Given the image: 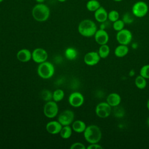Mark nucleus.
Masks as SVG:
<instances>
[{
  "instance_id": "nucleus-1",
  "label": "nucleus",
  "mask_w": 149,
  "mask_h": 149,
  "mask_svg": "<svg viewBox=\"0 0 149 149\" xmlns=\"http://www.w3.org/2000/svg\"><path fill=\"white\" fill-rule=\"evenodd\" d=\"M33 17L37 22H43L47 20L50 16L49 8L44 3H37L31 10Z\"/></svg>"
},
{
  "instance_id": "nucleus-2",
  "label": "nucleus",
  "mask_w": 149,
  "mask_h": 149,
  "mask_svg": "<svg viewBox=\"0 0 149 149\" xmlns=\"http://www.w3.org/2000/svg\"><path fill=\"white\" fill-rule=\"evenodd\" d=\"M97 30V27L94 21L90 19H84L78 25V31L83 36L91 37L94 36Z\"/></svg>"
},
{
  "instance_id": "nucleus-3",
  "label": "nucleus",
  "mask_w": 149,
  "mask_h": 149,
  "mask_svg": "<svg viewBox=\"0 0 149 149\" xmlns=\"http://www.w3.org/2000/svg\"><path fill=\"white\" fill-rule=\"evenodd\" d=\"M83 133L85 140L90 144L98 143L102 137V132L100 128L95 125L87 126Z\"/></svg>"
},
{
  "instance_id": "nucleus-4",
  "label": "nucleus",
  "mask_w": 149,
  "mask_h": 149,
  "mask_svg": "<svg viewBox=\"0 0 149 149\" xmlns=\"http://www.w3.org/2000/svg\"><path fill=\"white\" fill-rule=\"evenodd\" d=\"M54 65L49 62L45 61L40 63L37 68V73L40 77L44 79L51 78L54 74Z\"/></svg>"
},
{
  "instance_id": "nucleus-5",
  "label": "nucleus",
  "mask_w": 149,
  "mask_h": 149,
  "mask_svg": "<svg viewBox=\"0 0 149 149\" xmlns=\"http://www.w3.org/2000/svg\"><path fill=\"white\" fill-rule=\"evenodd\" d=\"M148 6L146 2L139 1L135 2L132 8V13L136 17H143L148 12Z\"/></svg>"
},
{
  "instance_id": "nucleus-6",
  "label": "nucleus",
  "mask_w": 149,
  "mask_h": 149,
  "mask_svg": "<svg viewBox=\"0 0 149 149\" xmlns=\"http://www.w3.org/2000/svg\"><path fill=\"white\" fill-rule=\"evenodd\" d=\"M133 36L132 32L126 29H123L119 31H117L116 39L119 44L127 45L132 40Z\"/></svg>"
},
{
  "instance_id": "nucleus-7",
  "label": "nucleus",
  "mask_w": 149,
  "mask_h": 149,
  "mask_svg": "<svg viewBox=\"0 0 149 149\" xmlns=\"http://www.w3.org/2000/svg\"><path fill=\"white\" fill-rule=\"evenodd\" d=\"M112 107L106 102L98 104L95 107V113L100 118H107L111 113Z\"/></svg>"
},
{
  "instance_id": "nucleus-8",
  "label": "nucleus",
  "mask_w": 149,
  "mask_h": 149,
  "mask_svg": "<svg viewBox=\"0 0 149 149\" xmlns=\"http://www.w3.org/2000/svg\"><path fill=\"white\" fill-rule=\"evenodd\" d=\"M44 113L48 118L55 117L58 112V106L56 102L49 101H47L44 106Z\"/></svg>"
},
{
  "instance_id": "nucleus-9",
  "label": "nucleus",
  "mask_w": 149,
  "mask_h": 149,
  "mask_svg": "<svg viewBox=\"0 0 149 149\" xmlns=\"http://www.w3.org/2000/svg\"><path fill=\"white\" fill-rule=\"evenodd\" d=\"M74 114L71 110L67 109L61 112L58 118V122L62 126L70 125L73 121Z\"/></svg>"
},
{
  "instance_id": "nucleus-10",
  "label": "nucleus",
  "mask_w": 149,
  "mask_h": 149,
  "mask_svg": "<svg viewBox=\"0 0 149 149\" xmlns=\"http://www.w3.org/2000/svg\"><path fill=\"white\" fill-rule=\"evenodd\" d=\"M31 54L33 60L38 63H41L46 61L48 58V54L47 51L44 49L41 48L35 49Z\"/></svg>"
},
{
  "instance_id": "nucleus-11",
  "label": "nucleus",
  "mask_w": 149,
  "mask_h": 149,
  "mask_svg": "<svg viewBox=\"0 0 149 149\" xmlns=\"http://www.w3.org/2000/svg\"><path fill=\"white\" fill-rule=\"evenodd\" d=\"M84 98L81 93L79 92H74L70 94L69 97V102L73 107H80L84 103Z\"/></svg>"
},
{
  "instance_id": "nucleus-12",
  "label": "nucleus",
  "mask_w": 149,
  "mask_h": 149,
  "mask_svg": "<svg viewBox=\"0 0 149 149\" xmlns=\"http://www.w3.org/2000/svg\"><path fill=\"white\" fill-rule=\"evenodd\" d=\"M100 56L98 52L91 51L87 52L84 56V63L88 66H94L100 61Z\"/></svg>"
},
{
  "instance_id": "nucleus-13",
  "label": "nucleus",
  "mask_w": 149,
  "mask_h": 149,
  "mask_svg": "<svg viewBox=\"0 0 149 149\" xmlns=\"http://www.w3.org/2000/svg\"><path fill=\"white\" fill-rule=\"evenodd\" d=\"M94 36L95 42L100 45L107 44L109 38L107 31L105 30L101 29L97 30Z\"/></svg>"
},
{
  "instance_id": "nucleus-14",
  "label": "nucleus",
  "mask_w": 149,
  "mask_h": 149,
  "mask_svg": "<svg viewBox=\"0 0 149 149\" xmlns=\"http://www.w3.org/2000/svg\"><path fill=\"white\" fill-rule=\"evenodd\" d=\"M62 125L58 121L54 120L48 122L46 125V130L47 131L52 134H56L60 133Z\"/></svg>"
},
{
  "instance_id": "nucleus-15",
  "label": "nucleus",
  "mask_w": 149,
  "mask_h": 149,
  "mask_svg": "<svg viewBox=\"0 0 149 149\" xmlns=\"http://www.w3.org/2000/svg\"><path fill=\"white\" fill-rule=\"evenodd\" d=\"M108 13L105 8L101 6L94 12V18L96 21L100 23L105 22L108 20Z\"/></svg>"
},
{
  "instance_id": "nucleus-16",
  "label": "nucleus",
  "mask_w": 149,
  "mask_h": 149,
  "mask_svg": "<svg viewBox=\"0 0 149 149\" xmlns=\"http://www.w3.org/2000/svg\"><path fill=\"white\" fill-rule=\"evenodd\" d=\"M121 97L116 93H112L108 95L106 101L112 107L119 105L121 102Z\"/></svg>"
},
{
  "instance_id": "nucleus-17",
  "label": "nucleus",
  "mask_w": 149,
  "mask_h": 149,
  "mask_svg": "<svg viewBox=\"0 0 149 149\" xmlns=\"http://www.w3.org/2000/svg\"><path fill=\"white\" fill-rule=\"evenodd\" d=\"M16 57L19 61L22 62H27L32 58V54L27 49H22L17 52Z\"/></svg>"
},
{
  "instance_id": "nucleus-18",
  "label": "nucleus",
  "mask_w": 149,
  "mask_h": 149,
  "mask_svg": "<svg viewBox=\"0 0 149 149\" xmlns=\"http://www.w3.org/2000/svg\"><path fill=\"white\" fill-rule=\"evenodd\" d=\"M129 51V49L127 45L119 44L115 48L114 50V54L118 58H123L127 55Z\"/></svg>"
},
{
  "instance_id": "nucleus-19",
  "label": "nucleus",
  "mask_w": 149,
  "mask_h": 149,
  "mask_svg": "<svg viewBox=\"0 0 149 149\" xmlns=\"http://www.w3.org/2000/svg\"><path fill=\"white\" fill-rule=\"evenodd\" d=\"M86 123L80 120H77L72 123V129L77 133H83L86 128Z\"/></svg>"
},
{
  "instance_id": "nucleus-20",
  "label": "nucleus",
  "mask_w": 149,
  "mask_h": 149,
  "mask_svg": "<svg viewBox=\"0 0 149 149\" xmlns=\"http://www.w3.org/2000/svg\"><path fill=\"white\" fill-rule=\"evenodd\" d=\"M101 6V4L98 0H89L87 2L86 7L90 12H95Z\"/></svg>"
},
{
  "instance_id": "nucleus-21",
  "label": "nucleus",
  "mask_w": 149,
  "mask_h": 149,
  "mask_svg": "<svg viewBox=\"0 0 149 149\" xmlns=\"http://www.w3.org/2000/svg\"><path fill=\"white\" fill-rule=\"evenodd\" d=\"M98 53L100 56L101 58L105 59L107 58L110 53V48L109 47L107 44H104V45H101L98 51Z\"/></svg>"
},
{
  "instance_id": "nucleus-22",
  "label": "nucleus",
  "mask_w": 149,
  "mask_h": 149,
  "mask_svg": "<svg viewBox=\"0 0 149 149\" xmlns=\"http://www.w3.org/2000/svg\"><path fill=\"white\" fill-rule=\"evenodd\" d=\"M134 84L137 88L140 90H143L147 86L146 79H145L144 77L139 74L135 78Z\"/></svg>"
},
{
  "instance_id": "nucleus-23",
  "label": "nucleus",
  "mask_w": 149,
  "mask_h": 149,
  "mask_svg": "<svg viewBox=\"0 0 149 149\" xmlns=\"http://www.w3.org/2000/svg\"><path fill=\"white\" fill-rule=\"evenodd\" d=\"M59 133L62 138L65 139H69L71 136L72 133V128L69 126V125L63 126Z\"/></svg>"
},
{
  "instance_id": "nucleus-24",
  "label": "nucleus",
  "mask_w": 149,
  "mask_h": 149,
  "mask_svg": "<svg viewBox=\"0 0 149 149\" xmlns=\"http://www.w3.org/2000/svg\"><path fill=\"white\" fill-rule=\"evenodd\" d=\"M65 55L66 58L69 60H74L76 58L77 56V51L72 47L68 48L65 52Z\"/></svg>"
},
{
  "instance_id": "nucleus-25",
  "label": "nucleus",
  "mask_w": 149,
  "mask_h": 149,
  "mask_svg": "<svg viewBox=\"0 0 149 149\" xmlns=\"http://www.w3.org/2000/svg\"><path fill=\"white\" fill-rule=\"evenodd\" d=\"M65 95L64 91L61 89L55 90L52 94V99L55 102H59L61 101Z\"/></svg>"
},
{
  "instance_id": "nucleus-26",
  "label": "nucleus",
  "mask_w": 149,
  "mask_h": 149,
  "mask_svg": "<svg viewBox=\"0 0 149 149\" xmlns=\"http://www.w3.org/2000/svg\"><path fill=\"white\" fill-rule=\"evenodd\" d=\"M52 93H51L49 90H43L41 93H40V97L42 100L45 101H51L52 99Z\"/></svg>"
},
{
  "instance_id": "nucleus-27",
  "label": "nucleus",
  "mask_w": 149,
  "mask_h": 149,
  "mask_svg": "<svg viewBox=\"0 0 149 149\" xmlns=\"http://www.w3.org/2000/svg\"><path fill=\"white\" fill-rule=\"evenodd\" d=\"M125 25V23L122 20V19H119L118 20L113 22L112 27H113V30H115L116 31H119L124 29Z\"/></svg>"
},
{
  "instance_id": "nucleus-28",
  "label": "nucleus",
  "mask_w": 149,
  "mask_h": 149,
  "mask_svg": "<svg viewBox=\"0 0 149 149\" xmlns=\"http://www.w3.org/2000/svg\"><path fill=\"white\" fill-rule=\"evenodd\" d=\"M119 19V13L116 10H112L108 13V19L111 22H114Z\"/></svg>"
},
{
  "instance_id": "nucleus-29",
  "label": "nucleus",
  "mask_w": 149,
  "mask_h": 149,
  "mask_svg": "<svg viewBox=\"0 0 149 149\" xmlns=\"http://www.w3.org/2000/svg\"><path fill=\"white\" fill-rule=\"evenodd\" d=\"M134 15L133 13H130L129 12L125 13L122 17V20L124 22L125 24H131L134 21Z\"/></svg>"
},
{
  "instance_id": "nucleus-30",
  "label": "nucleus",
  "mask_w": 149,
  "mask_h": 149,
  "mask_svg": "<svg viewBox=\"0 0 149 149\" xmlns=\"http://www.w3.org/2000/svg\"><path fill=\"white\" fill-rule=\"evenodd\" d=\"M140 74L146 79H149V64L143 65L140 69Z\"/></svg>"
},
{
  "instance_id": "nucleus-31",
  "label": "nucleus",
  "mask_w": 149,
  "mask_h": 149,
  "mask_svg": "<svg viewBox=\"0 0 149 149\" xmlns=\"http://www.w3.org/2000/svg\"><path fill=\"white\" fill-rule=\"evenodd\" d=\"M113 115L115 117L122 118L125 115V111L123 108H122V107H119V105H118L114 107Z\"/></svg>"
},
{
  "instance_id": "nucleus-32",
  "label": "nucleus",
  "mask_w": 149,
  "mask_h": 149,
  "mask_svg": "<svg viewBox=\"0 0 149 149\" xmlns=\"http://www.w3.org/2000/svg\"><path fill=\"white\" fill-rule=\"evenodd\" d=\"M70 149H85L86 147L83 143L77 142L72 144L70 146Z\"/></svg>"
},
{
  "instance_id": "nucleus-33",
  "label": "nucleus",
  "mask_w": 149,
  "mask_h": 149,
  "mask_svg": "<svg viewBox=\"0 0 149 149\" xmlns=\"http://www.w3.org/2000/svg\"><path fill=\"white\" fill-rule=\"evenodd\" d=\"M87 149H102V147L100 145L98 144V143H93L90 144L87 147Z\"/></svg>"
},
{
  "instance_id": "nucleus-34",
  "label": "nucleus",
  "mask_w": 149,
  "mask_h": 149,
  "mask_svg": "<svg viewBox=\"0 0 149 149\" xmlns=\"http://www.w3.org/2000/svg\"><path fill=\"white\" fill-rule=\"evenodd\" d=\"M37 3H43L45 0H35Z\"/></svg>"
},
{
  "instance_id": "nucleus-35",
  "label": "nucleus",
  "mask_w": 149,
  "mask_h": 149,
  "mask_svg": "<svg viewBox=\"0 0 149 149\" xmlns=\"http://www.w3.org/2000/svg\"><path fill=\"white\" fill-rule=\"evenodd\" d=\"M147 108L149 111V99L147 100Z\"/></svg>"
},
{
  "instance_id": "nucleus-36",
  "label": "nucleus",
  "mask_w": 149,
  "mask_h": 149,
  "mask_svg": "<svg viewBox=\"0 0 149 149\" xmlns=\"http://www.w3.org/2000/svg\"><path fill=\"white\" fill-rule=\"evenodd\" d=\"M147 125L149 126V116L148 117V118L147 119Z\"/></svg>"
},
{
  "instance_id": "nucleus-37",
  "label": "nucleus",
  "mask_w": 149,
  "mask_h": 149,
  "mask_svg": "<svg viewBox=\"0 0 149 149\" xmlns=\"http://www.w3.org/2000/svg\"><path fill=\"white\" fill-rule=\"evenodd\" d=\"M58 1H59V2H65L66 0H57Z\"/></svg>"
},
{
  "instance_id": "nucleus-38",
  "label": "nucleus",
  "mask_w": 149,
  "mask_h": 149,
  "mask_svg": "<svg viewBox=\"0 0 149 149\" xmlns=\"http://www.w3.org/2000/svg\"><path fill=\"white\" fill-rule=\"evenodd\" d=\"M112 1H115V2H120V1H123V0H112Z\"/></svg>"
},
{
  "instance_id": "nucleus-39",
  "label": "nucleus",
  "mask_w": 149,
  "mask_h": 149,
  "mask_svg": "<svg viewBox=\"0 0 149 149\" xmlns=\"http://www.w3.org/2000/svg\"><path fill=\"white\" fill-rule=\"evenodd\" d=\"M4 0H0V3H1V2H2Z\"/></svg>"
}]
</instances>
